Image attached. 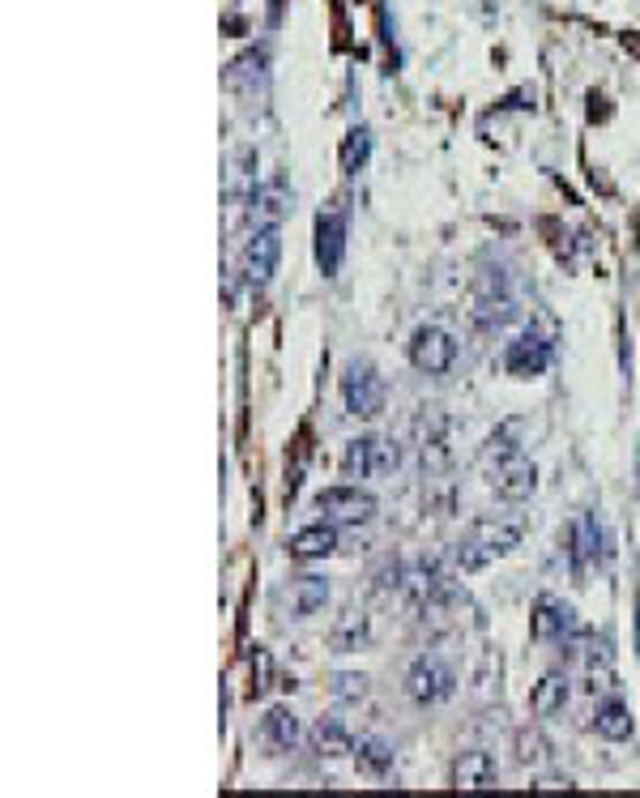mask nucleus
Wrapping results in <instances>:
<instances>
[{"label": "nucleus", "mask_w": 640, "mask_h": 798, "mask_svg": "<svg viewBox=\"0 0 640 798\" xmlns=\"http://www.w3.org/2000/svg\"><path fill=\"white\" fill-rule=\"evenodd\" d=\"M346 261V214H320L317 218V265L324 278H333Z\"/></svg>", "instance_id": "obj_10"}, {"label": "nucleus", "mask_w": 640, "mask_h": 798, "mask_svg": "<svg viewBox=\"0 0 640 798\" xmlns=\"http://www.w3.org/2000/svg\"><path fill=\"white\" fill-rule=\"evenodd\" d=\"M594 730H598L602 739H610V743L632 739V714H628V705H624V700H606V705H598Z\"/></svg>", "instance_id": "obj_20"}, {"label": "nucleus", "mask_w": 640, "mask_h": 798, "mask_svg": "<svg viewBox=\"0 0 640 798\" xmlns=\"http://www.w3.org/2000/svg\"><path fill=\"white\" fill-rule=\"evenodd\" d=\"M568 551H572V572L585 577L594 563L602 559V525L594 513H581L572 534H568Z\"/></svg>", "instance_id": "obj_12"}, {"label": "nucleus", "mask_w": 640, "mask_h": 798, "mask_svg": "<svg viewBox=\"0 0 640 798\" xmlns=\"http://www.w3.org/2000/svg\"><path fill=\"white\" fill-rule=\"evenodd\" d=\"M538 491V466L529 461V457H508V461H500V470H495V495L500 500H508V504H521V500H529Z\"/></svg>", "instance_id": "obj_11"}, {"label": "nucleus", "mask_w": 640, "mask_h": 798, "mask_svg": "<svg viewBox=\"0 0 640 798\" xmlns=\"http://www.w3.org/2000/svg\"><path fill=\"white\" fill-rule=\"evenodd\" d=\"M312 748H317L320 756H351L355 752V739H351V730L338 718H320L312 726Z\"/></svg>", "instance_id": "obj_19"}, {"label": "nucleus", "mask_w": 640, "mask_h": 798, "mask_svg": "<svg viewBox=\"0 0 640 798\" xmlns=\"http://www.w3.org/2000/svg\"><path fill=\"white\" fill-rule=\"evenodd\" d=\"M299 718L286 709V705H274L265 718H261V739L274 748V752H295V743H299Z\"/></svg>", "instance_id": "obj_16"}, {"label": "nucleus", "mask_w": 640, "mask_h": 798, "mask_svg": "<svg viewBox=\"0 0 640 798\" xmlns=\"http://www.w3.org/2000/svg\"><path fill=\"white\" fill-rule=\"evenodd\" d=\"M317 509L333 525H363L376 517V495L363 487H324L317 495Z\"/></svg>", "instance_id": "obj_7"}, {"label": "nucleus", "mask_w": 640, "mask_h": 798, "mask_svg": "<svg viewBox=\"0 0 640 798\" xmlns=\"http://www.w3.org/2000/svg\"><path fill=\"white\" fill-rule=\"evenodd\" d=\"M278 256H282L278 223H261V227L252 231V240L243 243V282L261 290L265 282L278 274Z\"/></svg>", "instance_id": "obj_4"}, {"label": "nucleus", "mask_w": 640, "mask_h": 798, "mask_svg": "<svg viewBox=\"0 0 640 798\" xmlns=\"http://www.w3.org/2000/svg\"><path fill=\"white\" fill-rule=\"evenodd\" d=\"M286 551H290V559H324V556H333L338 551V525L324 517V521H317V525H304L290 543H286Z\"/></svg>", "instance_id": "obj_15"}, {"label": "nucleus", "mask_w": 640, "mask_h": 798, "mask_svg": "<svg viewBox=\"0 0 640 798\" xmlns=\"http://www.w3.org/2000/svg\"><path fill=\"white\" fill-rule=\"evenodd\" d=\"M342 401H346V414L376 419L385 410V376L372 363H351L342 376Z\"/></svg>", "instance_id": "obj_3"}, {"label": "nucleus", "mask_w": 640, "mask_h": 798, "mask_svg": "<svg viewBox=\"0 0 640 798\" xmlns=\"http://www.w3.org/2000/svg\"><path fill=\"white\" fill-rule=\"evenodd\" d=\"M355 756H359V768L367 777H385V773H393V748L385 743V739H359V748H355Z\"/></svg>", "instance_id": "obj_23"}, {"label": "nucleus", "mask_w": 640, "mask_h": 798, "mask_svg": "<svg viewBox=\"0 0 640 798\" xmlns=\"http://www.w3.org/2000/svg\"><path fill=\"white\" fill-rule=\"evenodd\" d=\"M333 696L338 700H363L367 696V675H355V671L333 675Z\"/></svg>", "instance_id": "obj_25"}, {"label": "nucleus", "mask_w": 640, "mask_h": 798, "mask_svg": "<svg viewBox=\"0 0 640 798\" xmlns=\"http://www.w3.org/2000/svg\"><path fill=\"white\" fill-rule=\"evenodd\" d=\"M521 538H525V521H475V529L457 543V563L461 568H482V563H491V559L508 556L513 547H521Z\"/></svg>", "instance_id": "obj_1"}, {"label": "nucleus", "mask_w": 640, "mask_h": 798, "mask_svg": "<svg viewBox=\"0 0 640 798\" xmlns=\"http://www.w3.org/2000/svg\"><path fill=\"white\" fill-rule=\"evenodd\" d=\"M513 317H517V304H513L504 290H500V295H482L479 308H475V320H479V329H487V333H491V329H504Z\"/></svg>", "instance_id": "obj_22"}, {"label": "nucleus", "mask_w": 640, "mask_h": 798, "mask_svg": "<svg viewBox=\"0 0 640 798\" xmlns=\"http://www.w3.org/2000/svg\"><path fill=\"white\" fill-rule=\"evenodd\" d=\"M513 756H517L521 768H542L551 760V739L538 726H521L513 734Z\"/></svg>", "instance_id": "obj_18"}, {"label": "nucleus", "mask_w": 640, "mask_h": 798, "mask_svg": "<svg viewBox=\"0 0 640 798\" xmlns=\"http://www.w3.org/2000/svg\"><path fill=\"white\" fill-rule=\"evenodd\" d=\"M355 628H363V619H359V615H346V619H342V628L333 632V645H338V649H359Z\"/></svg>", "instance_id": "obj_26"}, {"label": "nucleus", "mask_w": 640, "mask_h": 798, "mask_svg": "<svg viewBox=\"0 0 640 798\" xmlns=\"http://www.w3.org/2000/svg\"><path fill=\"white\" fill-rule=\"evenodd\" d=\"M405 692L419 705H441V700H448L457 692V675H453V666L441 662V658H419L405 671Z\"/></svg>", "instance_id": "obj_5"}, {"label": "nucleus", "mask_w": 640, "mask_h": 798, "mask_svg": "<svg viewBox=\"0 0 640 798\" xmlns=\"http://www.w3.org/2000/svg\"><path fill=\"white\" fill-rule=\"evenodd\" d=\"M453 786L457 790H495L500 786V764L491 752H466L453 764Z\"/></svg>", "instance_id": "obj_13"}, {"label": "nucleus", "mask_w": 640, "mask_h": 798, "mask_svg": "<svg viewBox=\"0 0 640 798\" xmlns=\"http://www.w3.org/2000/svg\"><path fill=\"white\" fill-rule=\"evenodd\" d=\"M270 687H274V658H270V649L256 645V653H252V696H265Z\"/></svg>", "instance_id": "obj_24"}, {"label": "nucleus", "mask_w": 640, "mask_h": 798, "mask_svg": "<svg viewBox=\"0 0 640 798\" xmlns=\"http://www.w3.org/2000/svg\"><path fill=\"white\" fill-rule=\"evenodd\" d=\"M410 363H414L419 372H427V376H444V372L457 363V342H453V333L441 329V324L414 329V338H410Z\"/></svg>", "instance_id": "obj_6"}, {"label": "nucleus", "mask_w": 640, "mask_h": 798, "mask_svg": "<svg viewBox=\"0 0 640 798\" xmlns=\"http://www.w3.org/2000/svg\"><path fill=\"white\" fill-rule=\"evenodd\" d=\"M372 159V133L367 128H351L346 137H342V150H338V162H342V171L346 175H359L363 167Z\"/></svg>", "instance_id": "obj_21"}, {"label": "nucleus", "mask_w": 640, "mask_h": 798, "mask_svg": "<svg viewBox=\"0 0 640 798\" xmlns=\"http://www.w3.org/2000/svg\"><path fill=\"white\" fill-rule=\"evenodd\" d=\"M538 790H576V786H572L568 777H542V782H538Z\"/></svg>", "instance_id": "obj_27"}, {"label": "nucleus", "mask_w": 640, "mask_h": 798, "mask_svg": "<svg viewBox=\"0 0 640 798\" xmlns=\"http://www.w3.org/2000/svg\"><path fill=\"white\" fill-rule=\"evenodd\" d=\"M568 696H572L568 679H563V675H542L538 683H534V692H529V709H534L538 718H556V714H563Z\"/></svg>", "instance_id": "obj_17"}, {"label": "nucleus", "mask_w": 640, "mask_h": 798, "mask_svg": "<svg viewBox=\"0 0 640 798\" xmlns=\"http://www.w3.org/2000/svg\"><path fill=\"white\" fill-rule=\"evenodd\" d=\"M529 628H534V640H547V645H563V640L581 637V619H576V611L560 598H538L534 606V619H529Z\"/></svg>", "instance_id": "obj_8"}, {"label": "nucleus", "mask_w": 640, "mask_h": 798, "mask_svg": "<svg viewBox=\"0 0 640 798\" xmlns=\"http://www.w3.org/2000/svg\"><path fill=\"white\" fill-rule=\"evenodd\" d=\"M398 466H401V448L393 440H380V436L351 440L346 453H342V470L351 479H380V475H393Z\"/></svg>", "instance_id": "obj_2"}, {"label": "nucleus", "mask_w": 640, "mask_h": 798, "mask_svg": "<svg viewBox=\"0 0 640 798\" xmlns=\"http://www.w3.org/2000/svg\"><path fill=\"white\" fill-rule=\"evenodd\" d=\"M278 598L286 602L290 619H308V615H317L320 606L329 602V581L324 577H295Z\"/></svg>", "instance_id": "obj_14"}, {"label": "nucleus", "mask_w": 640, "mask_h": 798, "mask_svg": "<svg viewBox=\"0 0 640 798\" xmlns=\"http://www.w3.org/2000/svg\"><path fill=\"white\" fill-rule=\"evenodd\" d=\"M504 367H508V376H521V380L542 376L551 367V342L542 333H521L504 351Z\"/></svg>", "instance_id": "obj_9"}]
</instances>
